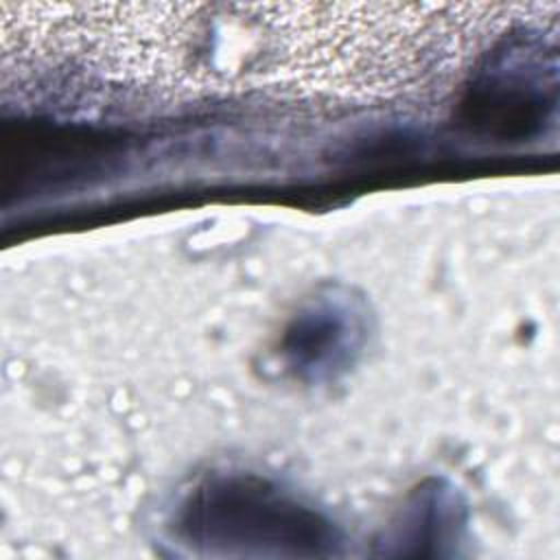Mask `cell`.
<instances>
[{
  "mask_svg": "<svg viewBox=\"0 0 560 560\" xmlns=\"http://www.w3.org/2000/svg\"><path fill=\"white\" fill-rule=\"evenodd\" d=\"M190 527L234 542H311L315 516L256 479L208 483L190 503Z\"/></svg>",
  "mask_w": 560,
  "mask_h": 560,
  "instance_id": "6da1fadb",
  "label": "cell"
},
{
  "mask_svg": "<svg viewBox=\"0 0 560 560\" xmlns=\"http://www.w3.org/2000/svg\"><path fill=\"white\" fill-rule=\"evenodd\" d=\"M348 332H352V319H348L339 306L313 311L298 322L291 352L298 354V363L308 368L324 365L335 361V354L341 352Z\"/></svg>",
  "mask_w": 560,
  "mask_h": 560,
  "instance_id": "7a4b0ae2",
  "label": "cell"
}]
</instances>
